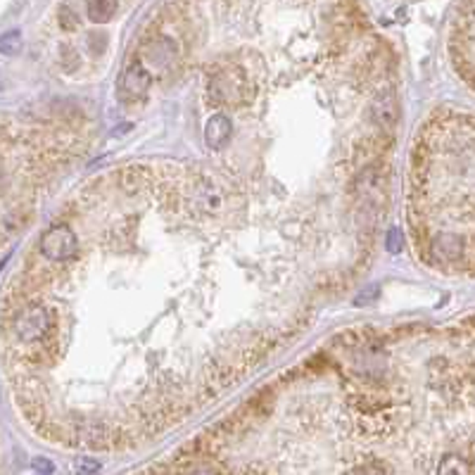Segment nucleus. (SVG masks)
<instances>
[{
	"instance_id": "nucleus-4",
	"label": "nucleus",
	"mask_w": 475,
	"mask_h": 475,
	"mask_svg": "<svg viewBox=\"0 0 475 475\" xmlns=\"http://www.w3.org/2000/svg\"><path fill=\"white\" fill-rule=\"evenodd\" d=\"M116 8H119L116 0H88L86 15L93 24H105L116 15Z\"/></svg>"
},
{
	"instance_id": "nucleus-5",
	"label": "nucleus",
	"mask_w": 475,
	"mask_h": 475,
	"mask_svg": "<svg viewBox=\"0 0 475 475\" xmlns=\"http://www.w3.org/2000/svg\"><path fill=\"white\" fill-rule=\"evenodd\" d=\"M19 50H22V36H19V31H10V34L0 36V53L3 55L15 57L19 55Z\"/></svg>"
},
{
	"instance_id": "nucleus-6",
	"label": "nucleus",
	"mask_w": 475,
	"mask_h": 475,
	"mask_svg": "<svg viewBox=\"0 0 475 475\" xmlns=\"http://www.w3.org/2000/svg\"><path fill=\"white\" fill-rule=\"evenodd\" d=\"M60 24H62V29L74 31L76 27H79V17H76L69 8H62L60 10Z\"/></svg>"
},
{
	"instance_id": "nucleus-7",
	"label": "nucleus",
	"mask_w": 475,
	"mask_h": 475,
	"mask_svg": "<svg viewBox=\"0 0 475 475\" xmlns=\"http://www.w3.org/2000/svg\"><path fill=\"white\" fill-rule=\"evenodd\" d=\"M402 247V236H399V231L397 229H392L387 233V250L390 252H397Z\"/></svg>"
},
{
	"instance_id": "nucleus-3",
	"label": "nucleus",
	"mask_w": 475,
	"mask_h": 475,
	"mask_svg": "<svg viewBox=\"0 0 475 475\" xmlns=\"http://www.w3.org/2000/svg\"><path fill=\"white\" fill-rule=\"evenodd\" d=\"M150 88V74L143 64H133L131 69L124 74L121 81V93L126 97H143Z\"/></svg>"
},
{
	"instance_id": "nucleus-1",
	"label": "nucleus",
	"mask_w": 475,
	"mask_h": 475,
	"mask_svg": "<svg viewBox=\"0 0 475 475\" xmlns=\"http://www.w3.org/2000/svg\"><path fill=\"white\" fill-rule=\"evenodd\" d=\"M76 150L62 128H19L0 119V203H24L19 179H43ZM29 210L0 212V245L22 229Z\"/></svg>"
},
{
	"instance_id": "nucleus-2",
	"label": "nucleus",
	"mask_w": 475,
	"mask_h": 475,
	"mask_svg": "<svg viewBox=\"0 0 475 475\" xmlns=\"http://www.w3.org/2000/svg\"><path fill=\"white\" fill-rule=\"evenodd\" d=\"M233 136V121L226 114H214L205 126V140L212 150H224Z\"/></svg>"
},
{
	"instance_id": "nucleus-8",
	"label": "nucleus",
	"mask_w": 475,
	"mask_h": 475,
	"mask_svg": "<svg viewBox=\"0 0 475 475\" xmlns=\"http://www.w3.org/2000/svg\"><path fill=\"white\" fill-rule=\"evenodd\" d=\"M34 471L36 473H53V466H50L48 461H43V459H36L34 461Z\"/></svg>"
}]
</instances>
